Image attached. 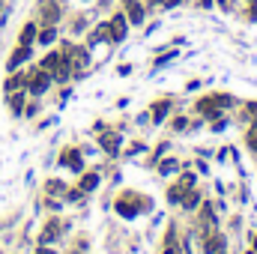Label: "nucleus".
Masks as SVG:
<instances>
[{"label": "nucleus", "instance_id": "obj_19", "mask_svg": "<svg viewBox=\"0 0 257 254\" xmlns=\"http://www.w3.org/2000/svg\"><path fill=\"white\" fill-rule=\"evenodd\" d=\"M48 191H54V194H60V191H63V186H60V183H57V180H54V183H51V186H48Z\"/></svg>", "mask_w": 257, "mask_h": 254}, {"label": "nucleus", "instance_id": "obj_6", "mask_svg": "<svg viewBox=\"0 0 257 254\" xmlns=\"http://www.w3.org/2000/svg\"><path fill=\"white\" fill-rule=\"evenodd\" d=\"M27 57H30V45H21V48H18L12 57H9V69H18V66L24 63Z\"/></svg>", "mask_w": 257, "mask_h": 254}, {"label": "nucleus", "instance_id": "obj_13", "mask_svg": "<svg viewBox=\"0 0 257 254\" xmlns=\"http://www.w3.org/2000/svg\"><path fill=\"white\" fill-rule=\"evenodd\" d=\"M96 186H99V177H96V174H87V177L81 180V189H84V191L96 189Z\"/></svg>", "mask_w": 257, "mask_h": 254}, {"label": "nucleus", "instance_id": "obj_12", "mask_svg": "<svg viewBox=\"0 0 257 254\" xmlns=\"http://www.w3.org/2000/svg\"><path fill=\"white\" fill-rule=\"evenodd\" d=\"M186 186H183V183H180V186H174V189H171V194H168V197H171V203H180V200H183V194H186Z\"/></svg>", "mask_w": 257, "mask_h": 254}, {"label": "nucleus", "instance_id": "obj_25", "mask_svg": "<svg viewBox=\"0 0 257 254\" xmlns=\"http://www.w3.org/2000/svg\"><path fill=\"white\" fill-rule=\"evenodd\" d=\"M248 254H257V251H248Z\"/></svg>", "mask_w": 257, "mask_h": 254}, {"label": "nucleus", "instance_id": "obj_23", "mask_svg": "<svg viewBox=\"0 0 257 254\" xmlns=\"http://www.w3.org/2000/svg\"><path fill=\"white\" fill-rule=\"evenodd\" d=\"M150 3H153V6H159V3H165V0H150Z\"/></svg>", "mask_w": 257, "mask_h": 254}, {"label": "nucleus", "instance_id": "obj_16", "mask_svg": "<svg viewBox=\"0 0 257 254\" xmlns=\"http://www.w3.org/2000/svg\"><path fill=\"white\" fill-rule=\"evenodd\" d=\"M9 105H12V111L18 114V111H21V105H24V99H21V96H12V99H9Z\"/></svg>", "mask_w": 257, "mask_h": 254}, {"label": "nucleus", "instance_id": "obj_5", "mask_svg": "<svg viewBox=\"0 0 257 254\" xmlns=\"http://www.w3.org/2000/svg\"><path fill=\"white\" fill-rule=\"evenodd\" d=\"M206 254H224V236L221 233H215V236L206 239Z\"/></svg>", "mask_w": 257, "mask_h": 254}, {"label": "nucleus", "instance_id": "obj_22", "mask_svg": "<svg viewBox=\"0 0 257 254\" xmlns=\"http://www.w3.org/2000/svg\"><path fill=\"white\" fill-rule=\"evenodd\" d=\"M200 6H212V0H200Z\"/></svg>", "mask_w": 257, "mask_h": 254}, {"label": "nucleus", "instance_id": "obj_1", "mask_svg": "<svg viewBox=\"0 0 257 254\" xmlns=\"http://www.w3.org/2000/svg\"><path fill=\"white\" fill-rule=\"evenodd\" d=\"M108 27H111V42H123V39H126L128 18L120 12V15H114V18H111V24H108Z\"/></svg>", "mask_w": 257, "mask_h": 254}, {"label": "nucleus", "instance_id": "obj_24", "mask_svg": "<svg viewBox=\"0 0 257 254\" xmlns=\"http://www.w3.org/2000/svg\"><path fill=\"white\" fill-rule=\"evenodd\" d=\"M254 251H257V239H254Z\"/></svg>", "mask_w": 257, "mask_h": 254}, {"label": "nucleus", "instance_id": "obj_9", "mask_svg": "<svg viewBox=\"0 0 257 254\" xmlns=\"http://www.w3.org/2000/svg\"><path fill=\"white\" fill-rule=\"evenodd\" d=\"M153 111H156V114H153V120L159 123V120H162V117L171 111V102H156V105H153Z\"/></svg>", "mask_w": 257, "mask_h": 254}, {"label": "nucleus", "instance_id": "obj_18", "mask_svg": "<svg viewBox=\"0 0 257 254\" xmlns=\"http://www.w3.org/2000/svg\"><path fill=\"white\" fill-rule=\"evenodd\" d=\"M183 186L186 189H194V174H183Z\"/></svg>", "mask_w": 257, "mask_h": 254}, {"label": "nucleus", "instance_id": "obj_10", "mask_svg": "<svg viewBox=\"0 0 257 254\" xmlns=\"http://www.w3.org/2000/svg\"><path fill=\"white\" fill-rule=\"evenodd\" d=\"M33 36H36V27H33V24H27V27L21 30V45H30V42H33Z\"/></svg>", "mask_w": 257, "mask_h": 254}, {"label": "nucleus", "instance_id": "obj_21", "mask_svg": "<svg viewBox=\"0 0 257 254\" xmlns=\"http://www.w3.org/2000/svg\"><path fill=\"white\" fill-rule=\"evenodd\" d=\"M36 254H54V251H51V248H39Z\"/></svg>", "mask_w": 257, "mask_h": 254}, {"label": "nucleus", "instance_id": "obj_7", "mask_svg": "<svg viewBox=\"0 0 257 254\" xmlns=\"http://www.w3.org/2000/svg\"><path fill=\"white\" fill-rule=\"evenodd\" d=\"M63 165H69L72 171H81V156H78V150H66L63 153Z\"/></svg>", "mask_w": 257, "mask_h": 254}, {"label": "nucleus", "instance_id": "obj_11", "mask_svg": "<svg viewBox=\"0 0 257 254\" xmlns=\"http://www.w3.org/2000/svg\"><path fill=\"white\" fill-rule=\"evenodd\" d=\"M21 87H24V78H9V81H6V96H9V93H18Z\"/></svg>", "mask_w": 257, "mask_h": 254}, {"label": "nucleus", "instance_id": "obj_20", "mask_svg": "<svg viewBox=\"0 0 257 254\" xmlns=\"http://www.w3.org/2000/svg\"><path fill=\"white\" fill-rule=\"evenodd\" d=\"M177 3H183V0H165V6H177Z\"/></svg>", "mask_w": 257, "mask_h": 254}, {"label": "nucleus", "instance_id": "obj_15", "mask_svg": "<svg viewBox=\"0 0 257 254\" xmlns=\"http://www.w3.org/2000/svg\"><path fill=\"white\" fill-rule=\"evenodd\" d=\"M54 236H57V224H48V227H45V233H42V242H51Z\"/></svg>", "mask_w": 257, "mask_h": 254}, {"label": "nucleus", "instance_id": "obj_3", "mask_svg": "<svg viewBox=\"0 0 257 254\" xmlns=\"http://www.w3.org/2000/svg\"><path fill=\"white\" fill-rule=\"evenodd\" d=\"M63 57H66V60H72V66H75V69H84V66H87V51H84V48H75V45H69Z\"/></svg>", "mask_w": 257, "mask_h": 254}, {"label": "nucleus", "instance_id": "obj_14", "mask_svg": "<svg viewBox=\"0 0 257 254\" xmlns=\"http://www.w3.org/2000/svg\"><path fill=\"white\" fill-rule=\"evenodd\" d=\"M39 42H42V45H51V42H54V30H51V27L42 30V33H39Z\"/></svg>", "mask_w": 257, "mask_h": 254}, {"label": "nucleus", "instance_id": "obj_17", "mask_svg": "<svg viewBox=\"0 0 257 254\" xmlns=\"http://www.w3.org/2000/svg\"><path fill=\"white\" fill-rule=\"evenodd\" d=\"M177 168H180V165H177V162H165V165H162V174H174V171H177Z\"/></svg>", "mask_w": 257, "mask_h": 254}, {"label": "nucleus", "instance_id": "obj_4", "mask_svg": "<svg viewBox=\"0 0 257 254\" xmlns=\"http://www.w3.org/2000/svg\"><path fill=\"white\" fill-rule=\"evenodd\" d=\"M126 6H128V21L132 24H141L144 21V6L138 0H126Z\"/></svg>", "mask_w": 257, "mask_h": 254}, {"label": "nucleus", "instance_id": "obj_8", "mask_svg": "<svg viewBox=\"0 0 257 254\" xmlns=\"http://www.w3.org/2000/svg\"><path fill=\"white\" fill-rule=\"evenodd\" d=\"M102 147L108 153H117L120 150V135H102Z\"/></svg>", "mask_w": 257, "mask_h": 254}, {"label": "nucleus", "instance_id": "obj_2", "mask_svg": "<svg viewBox=\"0 0 257 254\" xmlns=\"http://www.w3.org/2000/svg\"><path fill=\"white\" fill-rule=\"evenodd\" d=\"M48 84H51V75H48L45 69H42V72H36V75L30 78V90H33L36 96H39V93H45V90H48Z\"/></svg>", "mask_w": 257, "mask_h": 254}]
</instances>
